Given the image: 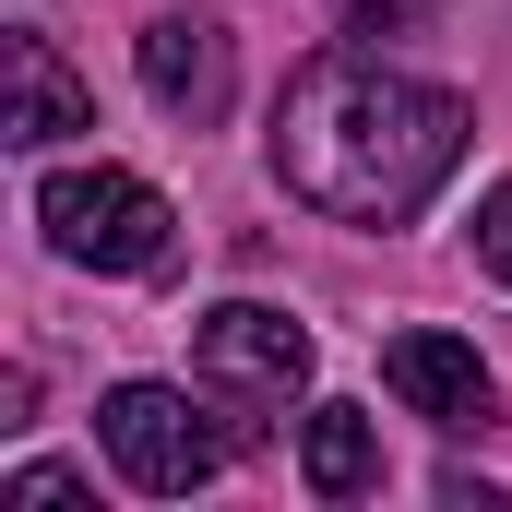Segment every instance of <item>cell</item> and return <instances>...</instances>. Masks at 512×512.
Here are the masks:
<instances>
[{
	"label": "cell",
	"instance_id": "3957f363",
	"mask_svg": "<svg viewBox=\"0 0 512 512\" xmlns=\"http://www.w3.org/2000/svg\"><path fill=\"white\" fill-rule=\"evenodd\" d=\"M96 441H108V465H120L143 501H191L227 465V429H203V405L179 382H120L96 405Z\"/></svg>",
	"mask_w": 512,
	"mask_h": 512
},
{
	"label": "cell",
	"instance_id": "30bf717a",
	"mask_svg": "<svg viewBox=\"0 0 512 512\" xmlns=\"http://www.w3.org/2000/svg\"><path fill=\"white\" fill-rule=\"evenodd\" d=\"M477 251H489V274L512 286V179L489 191V215H477Z\"/></svg>",
	"mask_w": 512,
	"mask_h": 512
},
{
	"label": "cell",
	"instance_id": "277c9868",
	"mask_svg": "<svg viewBox=\"0 0 512 512\" xmlns=\"http://www.w3.org/2000/svg\"><path fill=\"white\" fill-rule=\"evenodd\" d=\"M191 370L227 393V405H286V393L310 382V334L286 322V310H262V298H227V310H203L191 322Z\"/></svg>",
	"mask_w": 512,
	"mask_h": 512
},
{
	"label": "cell",
	"instance_id": "5b68a950",
	"mask_svg": "<svg viewBox=\"0 0 512 512\" xmlns=\"http://www.w3.org/2000/svg\"><path fill=\"white\" fill-rule=\"evenodd\" d=\"M143 96L167 108V120H227V96H239V60H227V24H203V12H167V24H143Z\"/></svg>",
	"mask_w": 512,
	"mask_h": 512
},
{
	"label": "cell",
	"instance_id": "ba28073f",
	"mask_svg": "<svg viewBox=\"0 0 512 512\" xmlns=\"http://www.w3.org/2000/svg\"><path fill=\"white\" fill-rule=\"evenodd\" d=\"M298 477H310L322 501H370V489H382V429H370V405H310V417H298Z\"/></svg>",
	"mask_w": 512,
	"mask_h": 512
},
{
	"label": "cell",
	"instance_id": "9c48e42d",
	"mask_svg": "<svg viewBox=\"0 0 512 512\" xmlns=\"http://www.w3.org/2000/svg\"><path fill=\"white\" fill-rule=\"evenodd\" d=\"M12 501H24V512H72V501H84V477H72V465H24Z\"/></svg>",
	"mask_w": 512,
	"mask_h": 512
},
{
	"label": "cell",
	"instance_id": "52a82bcc",
	"mask_svg": "<svg viewBox=\"0 0 512 512\" xmlns=\"http://www.w3.org/2000/svg\"><path fill=\"white\" fill-rule=\"evenodd\" d=\"M60 131H96V96L72 84V60L48 36H0V143H60Z\"/></svg>",
	"mask_w": 512,
	"mask_h": 512
},
{
	"label": "cell",
	"instance_id": "6da1fadb",
	"mask_svg": "<svg viewBox=\"0 0 512 512\" xmlns=\"http://www.w3.org/2000/svg\"><path fill=\"white\" fill-rule=\"evenodd\" d=\"M465 96L453 84H417L393 60H310L286 96H274V179L310 203V215H346V227H405L453 167H465Z\"/></svg>",
	"mask_w": 512,
	"mask_h": 512
},
{
	"label": "cell",
	"instance_id": "8992f818",
	"mask_svg": "<svg viewBox=\"0 0 512 512\" xmlns=\"http://www.w3.org/2000/svg\"><path fill=\"white\" fill-rule=\"evenodd\" d=\"M382 382L405 393L429 429H453V441L501 417V393H489V370H477V346H465V334H393V346H382Z\"/></svg>",
	"mask_w": 512,
	"mask_h": 512
},
{
	"label": "cell",
	"instance_id": "7a4b0ae2",
	"mask_svg": "<svg viewBox=\"0 0 512 512\" xmlns=\"http://www.w3.org/2000/svg\"><path fill=\"white\" fill-rule=\"evenodd\" d=\"M36 227H48V251L84 262V274H167V251H179L167 191L131 179V167H60L36 191Z\"/></svg>",
	"mask_w": 512,
	"mask_h": 512
}]
</instances>
